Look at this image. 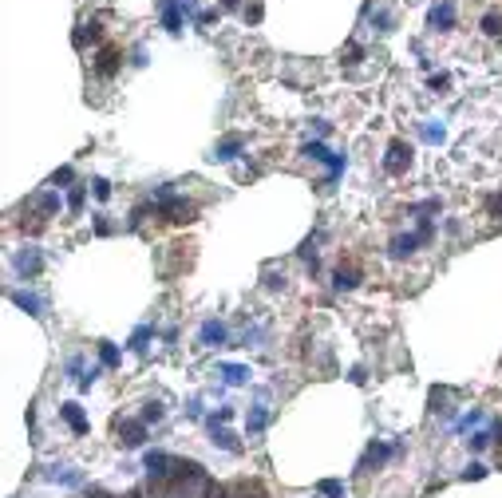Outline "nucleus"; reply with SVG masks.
<instances>
[{
	"instance_id": "f257e3e1",
	"label": "nucleus",
	"mask_w": 502,
	"mask_h": 498,
	"mask_svg": "<svg viewBox=\"0 0 502 498\" xmlns=\"http://www.w3.org/2000/svg\"><path fill=\"white\" fill-rule=\"evenodd\" d=\"M155 206H159V218L174 221V226H190L198 218V206L182 194H171V186H159L155 190Z\"/></svg>"
},
{
	"instance_id": "f03ea898",
	"label": "nucleus",
	"mask_w": 502,
	"mask_h": 498,
	"mask_svg": "<svg viewBox=\"0 0 502 498\" xmlns=\"http://www.w3.org/2000/svg\"><path fill=\"white\" fill-rule=\"evenodd\" d=\"M384 171L388 174H407L411 171V146H407L404 139H395V143L388 146V155H384Z\"/></svg>"
},
{
	"instance_id": "7ed1b4c3",
	"label": "nucleus",
	"mask_w": 502,
	"mask_h": 498,
	"mask_svg": "<svg viewBox=\"0 0 502 498\" xmlns=\"http://www.w3.org/2000/svg\"><path fill=\"white\" fill-rule=\"evenodd\" d=\"M119 68H123V48H115V44H103V48L95 52V75L111 79Z\"/></svg>"
},
{
	"instance_id": "20e7f679",
	"label": "nucleus",
	"mask_w": 502,
	"mask_h": 498,
	"mask_svg": "<svg viewBox=\"0 0 502 498\" xmlns=\"http://www.w3.org/2000/svg\"><path fill=\"white\" fill-rule=\"evenodd\" d=\"M428 28H435V32H451L455 28V0H435V4H431Z\"/></svg>"
},
{
	"instance_id": "39448f33",
	"label": "nucleus",
	"mask_w": 502,
	"mask_h": 498,
	"mask_svg": "<svg viewBox=\"0 0 502 498\" xmlns=\"http://www.w3.org/2000/svg\"><path fill=\"white\" fill-rule=\"evenodd\" d=\"M301 155H305V158H317V162H324V166L332 171V178H336V174L344 171V155H332V150H329L324 143H308L305 150H301Z\"/></svg>"
},
{
	"instance_id": "423d86ee",
	"label": "nucleus",
	"mask_w": 502,
	"mask_h": 498,
	"mask_svg": "<svg viewBox=\"0 0 502 498\" xmlns=\"http://www.w3.org/2000/svg\"><path fill=\"white\" fill-rule=\"evenodd\" d=\"M159 13H162V28H166V32H182L186 0H159Z\"/></svg>"
},
{
	"instance_id": "0eeeda50",
	"label": "nucleus",
	"mask_w": 502,
	"mask_h": 498,
	"mask_svg": "<svg viewBox=\"0 0 502 498\" xmlns=\"http://www.w3.org/2000/svg\"><path fill=\"white\" fill-rule=\"evenodd\" d=\"M143 439H147V423H143V419H127V423H119V443L123 447H143Z\"/></svg>"
},
{
	"instance_id": "6e6552de",
	"label": "nucleus",
	"mask_w": 502,
	"mask_h": 498,
	"mask_svg": "<svg viewBox=\"0 0 502 498\" xmlns=\"http://www.w3.org/2000/svg\"><path fill=\"white\" fill-rule=\"evenodd\" d=\"M40 265H44V257H40V249H32V245L16 254V273H20V277H36Z\"/></svg>"
},
{
	"instance_id": "1a4fd4ad",
	"label": "nucleus",
	"mask_w": 502,
	"mask_h": 498,
	"mask_svg": "<svg viewBox=\"0 0 502 498\" xmlns=\"http://www.w3.org/2000/svg\"><path fill=\"white\" fill-rule=\"evenodd\" d=\"M242 146H245L242 134H226V139L214 146V155H210V158H214V162H230V158H237V150H242Z\"/></svg>"
},
{
	"instance_id": "9d476101",
	"label": "nucleus",
	"mask_w": 502,
	"mask_h": 498,
	"mask_svg": "<svg viewBox=\"0 0 502 498\" xmlns=\"http://www.w3.org/2000/svg\"><path fill=\"white\" fill-rule=\"evenodd\" d=\"M198 344H202V348H218V344H226V325H218V320H206V325H202V332H198Z\"/></svg>"
},
{
	"instance_id": "9b49d317",
	"label": "nucleus",
	"mask_w": 502,
	"mask_h": 498,
	"mask_svg": "<svg viewBox=\"0 0 502 498\" xmlns=\"http://www.w3.org/2000/svg\"><path fill=\"white\" fill-rule=\"evenodd\" d=\"M60 415H63V423L72 427L75 435H87V415L79 412V403H60Z\"/></svg>"
},
{
	"instance_id": "f8f14e48",
	"label": "nucleus",
	"mask_w": 502,
	"mask_h": 498,
	"mask_svg": "<svg viewBox=\"0 0 502 498\" xmlns=\"http://www.w3.org/2000/svg\"><path fill=\"white\" fill-rule=\"evenodd\" d=\"M356 285H360V269L356 265H340L332 273V289L336 293H348V289H356Z\"/></svg>"
},
{
	"instance_id": "ddd939ff",
	"label": "nucleus",
	"mask_w": 502,
	"mask_h": 498,
	"mask_svg": "<svg viewBox=\"0 0 502 498\" xmlns=\"http://www.w3.org/2000/svg\"><path fill=\"white\" fill-rule=\"evenodd\" d=\"M388 455H392V447H388V443H368L364 459H360V471H372V467H380Z\"/></svg>"
},
{
	"instance_id": "4468645a",
	"label": "nucleus",
	"mask_w": 502,
	"mask_h": 498,
	"mask_svg": "<svg viewBox=\"0 0 502 498\" xmlns=\"http://www.w3.org/2000/svg\"><path fill=\"white\" fill-rule=\"evenodd\" d=\"M478 28H483V36H490V40H502V13H499V8H490V13H483V20H478Z\"/></svg>"
},
{
	"instance_id": "2eb2a0df",
	"label": "nucleus",
	"mask_w": 502,
	"mask_h": 498,
	"mask_svg": "<svg viewBox=\"0 0 502 498\" xmlns=\"http://www.w3.org/2000/svg\"><path fill=\"white\" fill-rule=\"evenodd\" d=\"M13 301L20 304L28 316H44V304H40V297H32V293H13Z\"/></svg>"
},
{
	"instance_id": "dca6fc26",
	"label": "nucleus",
	"mask_w": 502,
	"mask_h": 498,
	"mask_svg": "<svg viewBox=\"0 0 502 498\" xmlns=\"http://www.w3.org/2000/svg\"><path fill=\"white\" fill-rule=\"evenodd\" d=\"M210 431H214V443H218V447H226V451H242V447H237V439H233L230 431H221L218 423H210Z\"/></svg>"
},
{
	"instance_id": "f3484780",
	"label": "nucleus",
	"mask_w": 502,
	"mask_h": 498,
	"mask_svg": "<svg viewBox=\"0 0 502 498\" xmlns=\"http://www.w3.org/2000/svg\"><path fill=\"white\" fill-rule=\"evenodd\" d=\"M150 336H155V328H150V325H143V328H139V332H135V336H131V344H127V348H131V352H143V348H147V341H150Z\"/></svg>"
},
{
	"instance_id": "a211bd4d",
	"label": "nucleus",
	"mask_w": 502,
	"mask_h": 498,
	"mask_svg": "<svg viewBox=\"0 0 502 498\" xmlns=\"http://www.w3.org/2000/svg\"><path fill=\"white\" fill-rule=\"evenodd\" d=\"M99 364H103V368H115V364H119V348L103 341V344H99Z\"/></svg>"
},
{
	"instance_id": "6ab92c4d",
	"label": "nucleus",
	"mask_w": 502,
	"mask_h": 498,
	"mask_svg": "<svg viewBox=\"0 0 502 498\" xmlns=\"http://www.w3.org/2000/svg\"><path fill=\"white\" fill-rule=\"evenodd\" d=\"M221 376L230 380V384H245V380H249V368H242V364H226V368H221Z\"/></svg>"
},
{
	"instance_id": "aec40b11",
	"label": "nucleus",
	"mask_w": 502,
	"mask_h": 498,
	"mask_svg": "<svg viewBox=\"0 0 502 498\" xmlns=\"http://www.w3.org/2000/svg\"><path fill=\"white\" fill-rule=\"evenodd\" d=\"M317 490H320V495H329V498H344V483H336V478H324Z\"/></svg>"
},
{
	"instance_id": "412c9836",
	"label": "nucleus",
	"mask_w": 502,
	"mask_h": 498,
	"mask_svg": "<svg viewBox=\"0 0 502 498\" xmlns=\"http://www.w3.org/2000/svg\"><path fill=\"white\" fill-rule=\"evenodd\" d=\"M84 186H72V194H68V206H72V214H79V210H84Z\"/></svg>"
},
{
	"instance_id": "4be33fe9",
	"label": "nucleus",
	"mask_w": 502,
	"mask_h": 498,
	"mask_svg": "<svg viewBox=\"0 0 502 498\" xmlns=\"http://www.w3.org/2000/svg\"><path fill=\"white\" fill-rule=\"evenodd\" d=\"M233 498H261V490L258 486H249V483H237L233 486Z\"/></svg>"
},
{
	"instance_id": "5701e85b",
	"label": "nucleus",
	"mask_w": 502,
	"mask_h": 498,
	"mask_svg": "<svg viewBox=\"0 0 502 498\" xmlns=\"http://www.w3.org/2000/svg\"><path fill=\"white\" fill-rule=\"evenodd\" d=\"M162 419V407L159 403H147V407H143V423H159Z\"/></svg>"
},
{
	"instance_id": "b1692460",
	"label": "nucleus",
	"mask_w": 502,
	"mask_h": 498,
	"mask_svg": "<svg viewBox=\"0 0 502 498\" xmlns=\"http://www.w3.org/2000/svg\"><path fill=\"white\" fill-rule=\"evenodd\" d=\"M265 419H269V415H265V407H258V412L249 415V431H261V427H265Z\"/></svg>"
},
{
	"instance_id": "393cba45",
	"label": "nucleus",
	"mask_w": 502,
	"mask_h": 498,
	"mask_svg": "<svg viewBox=\"0 0 502 498\" xmlns=\"http://www.w3.org/2000/svg\"><path fill=\"white\" fill-rule=\"evenodd\" d=\"M423 139H428V143H443V127L428 123V127H423Z\"/></svg>"
},
{
	"instance_id": "a878e982",
	"label": "nucleus",
	"mask_w": 502,
	"mask_h": 498,
	"mask_svg": "<svg viewBox=\"0 0 502 498\" xmlns=\"http://www.w3.org/2000/svg\"><path fill=\"white\" fill-rule=\"evenodd\" d=\"M91 190H95V198H103V202H107V198H111V186H107V178H95V182H91Z\"/></svg>"
},
{
	"instance_id": "bb28decb",
	"label": "nucleus",
	"mask_w": 502,
	"mask_h": 498,
	"mask_svg": "<svg viewBox=\"0 0 502 498\" xmlns=\"http://www.w3.org/2000/svg\"><path fill=\"white\" fill-rule=\"evenodd\" d=\"M63 182H72V166H63V171H56V174H52V186H56V190H60Z\"/></svg>"
},
{
	"instance_id": "cd10ccee",
	"label": "nucleus",
	"mask_w": 502,
	"mask_h": 498,
	"mask_svg": "<svg viewBox=\"0 0 502 498\" xmlns=\"http://www.w3.org/2000/svg\"><path fill=\"white\" fill-rule=\"evenodd\" d=\"M483 474H487V467H483V462H471V467L463 471V478L471 483V478H483Z\"/></svg>"
},
{
	"instance_id": "c85d7f7f",
	"label": "nucleus",
	"mask_w": 502,
	"mask_h": 498,
	"mask_svg": "<svg viewBox=\"0 0 502 498\" xmlns=\"http://www.w3.org/2000/svg\"><path fill=\"white\" fill-rule=\"evenodd\" d=\"M487 443H490V435H487V431H475V435H471V447H475V451H483Z\"/></svg>"
},
{
	"instance_id": "c756f323",
	"label": "nucleus",
	"mask_w": 502,
	"mask_h": 498,
	"mask_svg": "<svg viewBox=\"0 0 502 498\" xmlns=\"http://www.w3.org/2000/svg\"><path fill=\"white\" fill-rule=\"evenodd\" d=\"M431 87H435V91H447V87H451V79H447V75H431Z\"/></svg>"
},
{
	"instance_id": "7c9ffc66",
	"label": "nucleus",
	"mask_w": 502,
	"mask_h": 498,
	"mask_svg": "<svg viewBox=\"0 0 502 498\" xmlns=\"http://www.w3.org/2000/svg\"><path fill=\"white\" fill-rule=\"evenodd\" d=\"M487 210H490V214H502V194H494V198H490V202H487Z\"/></svg>"
},
{
	"instance_id": "2f4dec72",
	"label": "nucleus",
	"mask_w": 502,
	"mask_h": 498,
	"mask_svg": "<svg viewBox=\"0 0 502 498\" xmlns=\"http://www.w3.org/2000/svg\"><path fill=\"white\" fill-rule=\"evenodd\" d=\"M237 4H242V0H221V8H237Z\"/></svg>"
}]
</instances>
